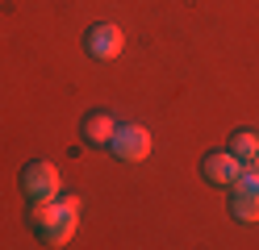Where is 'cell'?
<instances>
[{"label": "cell", "mask_w": 259, "mask_h": 250, "mask_svg": "<svg viewBox=\"0 0 259 250\" xmlns=\"http://www.w3.org/2000/svg\"><path fill=\"white\" fill-rule=\"evenodd\" d=\"M75 225H79V196H63V200H55V217L38 229V242L42 246H63V242H71Z\"/></svg>", "instance_id": "6da1fadb"}, {"label": "cell", "mask_w": 259, "mask_h": 250, "mask_svg": "<svg viewBox=\"0 0 259 250\" xmlns=\"http://www.w3.org/2000/svg\"><path fill=\"white\" fill-rule=\"evenodd\" d=\"M21 196L34 205V200H55L59 196V171H55V163H46V159H34V163H25V171H21Z\"/></svg>", "instance_id": "7a4b0ae2"}, {"label": "cell", "mask_w": 259, "mask_h": 250, "mask_svg": "<svg viewBox=\"0 0 259 250\" xmlns=\"http://www.w3.org/2000/svg\"><path fill=\"white\" fill-rule=\"evenodd\" d=\"M109 150H113V159H121V163H142L151 155V133L142 125H134V121H125V125L113 129Z\"/></svg>", "instance_id": "3957f363"}, {"label": "cell", "mask_w": 259, "mask_h": 250, "mask_svg": "<svg viewBox=\"0 0 259 250\" xmlns=\"http://www.w3.org/2000/svg\"><path fill=\"white\" fill-rule=\"evenodd\" d=\"M84 50L92 59H117L121 50H125V33H121V25H113V21H101V25H92L88 29V38H84Z\"/></svg>", "instance_id": "277c9868"}, {"label": "cell", "mask_w": 259, "mask_h": 250, "mask_svg": "<svg viewBox=\"0 0 259 250\" xmlns=\"http://www.w3.org/2000/svg\"><path fill=\"white\" fill-rule=\"evenodd\" d=\"M238 159L230 155V150H213V155H205L201 159V175L209 179V183H218V188H230V183L238 179Z\"/></svg>", "instance_id": "5b68a950"}, {"label": "cell", "mask_w": 259, "mask_h": 250, "mask_svg": "<svg viewBox=\"0 0 259 250\" xmlns=\"http://www.w3.org/2000/svg\"><path fill=\"white\" fill-rule=\"evenodd\" d=\"M230 213L238 221H259V183H230Z\"/></svg>", "instance_id": "8992f818"}, {"label": "cell", "mask_w": 259, "mask_h": 250, "mask_svg": "<svg viewBox=\"0 0 259 250\" xmlns=\"http://www.w3.org/2000/svg\"><path fill=\"white\" fill-rule=\"evenodd\" d=\"M79 129H84V142H88V146H109V138H113V129H117V121H113L109 113H88Z\"/></svg>", "instance_id": "52a82bcc"}, {"label": "cell", "mask_w": 259, "mask_h": 250, "mask_svg": "<svg viewBox=\"0 0 259 250\" xmlns=\"http://www.w3.org/2000/svg\"><path fill=\"white\" fill-rule=\"evenodd\" d=\"M230 155H234L238 163L255 159V155H259V133H255V129H234V133H230Z\"/></svg>", "instance_id": "ba28073f"}, {"label": "cell", "mask_w": 259, "mask_h": 250, "mask_svg": "<svg viewBox=\"0 0 259 250\" xmlns=\"http://www.w3.org/2000/svg\"><path fill=\"white\" fill-rule=\"evenodd\" d=\"M255 167H259V155H255Z\"/></svg>", "instance_id": "9c48e42d"}]
</instances>
